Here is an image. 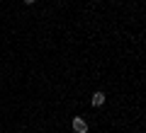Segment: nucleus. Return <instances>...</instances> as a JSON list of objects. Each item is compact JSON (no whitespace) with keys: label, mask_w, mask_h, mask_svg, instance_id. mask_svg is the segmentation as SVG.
Instances as JSON below:
<instances>
[{"label":"nucleus","mask_w":146,"mask_h":133,"mask_svg":"<svg viewBox=\"0 0 146 133\" xmlns=\"http://www.w3.org/2000/svg\"><path fill=\"white\" fill-rule=\"evenodd\" d=\"M73 131L76 133H88V121H85L83 116H73Z\"/></svg>","instance_id":"obj_1"},{"label":"nucleus","mask_w":146,"mask_h":133,"mask_svg":"<svg viewBox=\"0 0 146 133\" xmlns=\"http://www.w3.org/2000/svg\"><path fill=\"white\" fill-rule=\"evenodd\" d=\"M105 99H107V97H105V92H100V90H98V92H93V97H90V104H93V107H102Z\"/></svg>","instance_id":"obj_2"},{"label":"nucleus","mask_w":146,"mask_h":133,"mask_svg":"<svg viewBox=\"0 0 146 133\" xmlns=\"http://www.w3.org/2000/svg\"><path fill=\"white\" fill-rule=\"evenodd\" d=\"M25 3H27V5H34V3H36V0H25Z\"/></svg>","instance_id":"obj_3"}]
</instances>
